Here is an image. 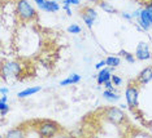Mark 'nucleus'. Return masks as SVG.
<instances>
[{"mask_svg":"<svg viewBox=\"0 0 152 138\" xmlns=\"http://www.w3.org/2000/svg\"><path fill=\"white\" fill-rule=\"evenodd\" d=\"M16 10H17V16L23 22H30V21L37 19L38 17L37 10L33 8V5L27 0H18L16 5Z\"/></svg>","mask_w":152,"mask_h":138,"instance_id":"1","label":"nucleus"},{"mask_svg":"<svg viewBox=\"0 0 152 138\" xmlns=\"http://www.w3.org/2000/svg\"><path fill=\"white\" fill-rule=\"evenodd\" d=\"M58 129H60V126H58L55 121L43 120V121H40V124L38 125L37 132L42 137H53L58 133Z\"/></svg>","mask_w":152,"mask_h":138,"instance_id":"2","label":"nucleus"},{"mask_svg":"<svg viewBox=\"0 0 152 138\" xmlns=\"http://www.w3.org/2000/svg\"><path fill=\"white\" fill-rule=\"evenodd\" d=\"M104 118L112 124L118 125V124H121L125 120V114L117 107H108L104 111Z\"/></svg>","mask_w":152,"mask_h":138,"instance_id":"3","label":"nucleus"},{"mask_svg":"<svg viewBox=\"0 0 152 138\" xmlns=\"http://www.w3.org/2000/svg\"><path fill=\"white\" fill-rule=\"evenodd\" d=\"M20 72H21V65L18 62H7L1 66V74L4 78L18 76Z\"/></svg>","mask_w":152,"mask_h":138,"instance_id":"4","label":"nucleus"},{"mask_svg":"<svg viewBox=\"0 0 152 138\" xmlns=\"http://www.w3.org/2000/svg\"><path fill=\"white\" fill-rule=\"evenodd\" d=\"M138 94H139V89H138V87H135V85H133L131 83H129V85L126 87V91H125V97H126L127 105H129L131 109H134L138 106Z\"/></svg>","mask_w":152,"mask_h":138,"instance_id":"5","label":"nucleus"},{"mask_svg":"<svg viewBox=\"0 0 152 138\" xmlns=\"http://www.w3.org/2000/svg\"><path fill=\"white\" fill-rule=\"evenodd\" d=\"M138 22H139V25L142 26L143 30H148L150 27H152V16L147 8L140 10V14L138 17Z\"/></svg>","mask_w":152,"mask_h":138,"instance_id":"6","label":"nucleus"},{"mask_svg":"<svg viewBox=\"0 0 152 138\" xmlns=\"http://www.w3.org/2000/svg\"><path fill=\"white\" fill-rule=\"evenodd\" d=\"M135 57L137 60L139 61H146V60H150L151 58V52L148 49V45L146 43H139L137 45V50H135Z\"/></svg>","mask_w":152,"mask_h":138,"instance_id":"7","label":"nucleus"},{"mask_svg":"<svg viewBox=\"0 0 152 138\" xmlns=\"http://www.w3.org/2000/svg\"><path fill=\"white\" fill-rule=\"evenodd\" d=\"M151 80H152V67H146L144 70H142L137 78V81L139 83L140 85L147 84V83H150Z\"/></svg>","mask_w":152,"mask_h":138,"instance_id":"8","label":"nucleus"},{"mask_svg":"<svg viewBox=\"0 0 152 138\" xmlns=\"http://www.w3.org/2000/svg\"><path fill=\"white\" fill-rule=\"evenodd\" d=\"M112 68L113 67H110V68H104L103 67L102 70L99 71L98 78H96V81H98L99 85L104 84L107 80H110V78H112Z\"/></svg>","mask_w":152,"mask_h":138,"instance_id":"9","label":"nucleus"},{"mask_svg":"<svg viewBox=\"0 0 152 138\" xmlns=\"http://www.w3.org/2000/svg\"><path fill=\"white\" fill-rule=\"evenodd\" d=\"M39 8L42 10H46V12H57V10H60V5H58L57 1H55V0H46V1L43 3V4L39 5Z\"/></svg>","mask_w":152,"mask_h":138,"instance_id":"10","label":"nucleus"},{"mask_svg":"<svg viewBox=\"0 0 152 138\" xmlns=\"http://www.w3.org/2000/svg\"><path fill=\"white\" fill-rule=\"evenodd\" d=\"M40 87H30V88H26V89H23L22 92H20L18 94H17V97L18 98H26V97H30V96H33V94H35V93L38 92H40Z\"/></svg>","mask_w":152,"mask_h":138,"instance_id":"11","label":"nucleus"},{"mask_svg":"<svg viewBox=\"0 0 152 138\" xmlns=\"http://www.w3.org/2000/svg\"><path fill=\"white\" fill-rule=\"evenodd\" d=\"M81 81V76L78 74H72L65 79V80L60 81V85L61 87H66V85H72V84H77V83Z\"/></svg>","mask_w":152,"mask_h":138,"instance_id":"12","label":"nucleus"},{"mask_svg":"<svg viewBox=\"0 0 152 138\" xmlns=\"http://www.w3.org/2000/svg\"><path fill=\"white\" fill-rule=\"evenodd\" d=\"M103 98L107 99V101L109 102H117L120 99V96L115 93V91H109V89H107V91L103 92Z\"/></svg>","mask_w":152,"mask_h":138,"instance_id":"13","label":"nucleus"},{"mask_svg":"<svg viewBox=\"0 0 152 138\" xmlns=\"http://www.w3.org/2000/svg\"><path fill=\"white\" fill-rule=\"evenodd\" d=\"M81 13H85V14H87L88 17H91L94 21L98 18V13H96V10L94 8H91V6H85V8L81 10Z\"/></svg>","mask_w":152,"mask_h":138,"instance_id":"14","label":"nucleus"},{"mask_svg":"<svg viewBox=\"0 0 152 138\" xmlns=\"http://www.w3.org/2000/svg\"><path fill=\"white\" fill-rule=\"evenodd\" d=\"M98 4H99L100 8L104 10V12H107V13H116V12H117V10H116L115 8H113L112 5H109L107 1H102V0H100Z\"/></svg>","mask_w":152,"mask_h":138,"instance_id":"15","label":"nucleus"},{"mask_svg":"<svg viewBox=\"0 0 152 138\" xmlns=\"http://www.w3.org/2000/svg\"><path fill=\"white\" fill-rule=\"evenodd\" d=\"M107 66H109V67H117L118 65L121 63V60L118 57H113V56H110L107 58Z\"/></svg>","mask_w":152,"mask_h":138,"instance_id":"16","label":"nucleus"},{"mask_svg":"<svg viewBox=\"0 0 152 138\" xmlns=\"http://www.w3.org/2000/svg\"><path fill=\"white\" fill-rule=\"evenodd\" d=\"M118 54L120 56H122L127 62H130V63H134L135 60H137V57L134 56V54H131V53H129V52H126V50H121Z\"/></svg>","mask_w":152,"mask_h":138,"instance_id":"17","label":"nucleus"},{"mask_svg":"<svg viewBox=\"0 0 152 138\" xmlns=\"http://www.w3.org/2000/svg\"><path fill=\"white\" fill-rule=\"evenodd\" d=\"M81 17H82V19L85 21V23H86V25H87V27H90V29H91L92 25H94V22H95V21L92 19L91 17H88L87 14H85V13H81Z\"/></svg>","mask_w":152,"mask_h":138,"instance_id":"18","label":"nucleus"},{"mask_svg":"<svg viewBox=\"0 0 152 138\" xmlns=\"http://www.w3.org/2000/svg\"><path fill=\"white\" fill-rule=\"evenodd\" d=\"M22 136H23V132L20 128H16L8 132V137H22Z\"/></svg>","mask_w":152,"mask_h":138,"instance_id":"19","label":"nucleus"},{"mask_svg":"<svg viewBox=\"0 0 152 138\" xmlns=\"http://www.w3.org/2000/svg\"><path fill=\"white\" fill-rule=\"evenodd\" d=\"M0 111H1V116H5L9 112V105H7V102L0 101Z\"/></svg>","mask_w":152,"mask_h":138,"instance_id":"20","label":"nucleus"},{"mask_svg":"<svg viewBox=\"0 0 152 138\" xmlns=\"http://www.w3.org/2000/svg\"><path fill=\"white\" fill-rule=\"evenodd\" d=\"M81 31H82V29L78 25H75V23H73V25H70L68 27V32H70V34H79Z\"/></svg>","mask_w":152,"mask_h":138,"instance_id":"21","label":"nucleus"},{"mask_svg":"<svg viewBox=\"0 0 152 138\" xmlns=\"http://www.w3.org/2000/svg\"><path fill=\"white\" fill-rule=\"evenodd\" d=\"M110 80H112V83H113L115 85H117V87H120V85L122 84V79H121L120 76H117V75H112Z\"/></svg>","mask_w":152,"mask_h":138,"instance_id":"22","label":"nucleus"},{"mask_svg":"<svg viewBox=\"0 0 152 138\" xmlns=\"http://www.w3.org/2000/svg\"><path fill=\"white\" fill-rule=\"evenodd\" d=\"M103 85H104V87H105L107 89H109V91H115V89H113V85H115V84L112 83V80H107Z\"/></svg>","mask_w":152,"mask_h":138,"instance_id":"23","label":"nucleus"},{"mask_svg":"<svg viewBox=\"0 0 152 138\" xmlns=\"http://www.w3.org/2000/svg\"><path fill=\"white\" fill-rule=\"evenodd\" d=\"M63 3L64 4H69V5H72V4L78 5L79 3H81V0H63Z\"/></svg>","mask_w":152,"mask_h":138,"instance_id":"24","label":"nucleus"},{"mask_svg":"<svg viewBox=\"0 0 152 138\" xmlns=\"http://www.w3.org/2000/svg\"><path fill=\"white\" fill-rule=\"evenodd\" d=\"M105 65H107V61H105V60H103V61H100L99 63L96 65V66H95V68H98V70H102V68L104 67Z\"/></svg>","mask_w":152,"mask_h":138,"instance_id":"25","label":"nucleus"},{"mask_svg":"<svg viewBox=\"0 0 152 138\" xmlns=\"http://www.w3.org/2000/svg\"><path fill=\"white\" fill-rule=\"evenodd\" d=\"M63 8L66 10V14H68V16H72V10H70V8H69V4H64Z\"/></svg>","mask_w":152,"mask_h":138,"instance_id":"26","label":"nucleus"},{"mask_svg":"<svg viewBox=\"0 0 152 138\" xmlns=\"http://www.w3.org/2000/svg\"><path fill=\"white\" fill-rule=\"evenodd\" d=\"M0 92H1V96H7V94H8V93H9V89H7V88H4V87H3L1 89H0Z\"/></svg>","mask_w":152,"mask_h":138,"instance_id":"27","label":"nucleus"},{"mask_svg":"<svg viewBox=\"0 0 152 138\" xmlns=\"http://www.w3.org/2000/svg\"><path fill=\"white\" fill-rule=\"evenodd\" d=\"M122 17H124V18H126V19H131V18H133V16L127 14V13H122Z\"/></svg>","mask_w":152,"mask_h":138,"instance_id":"28","label":"nucleus"},{"mask_svg":"<svg viewBox=\"0 0 152 138\" xmlns=\"http://www.w3.org/2000/svg\"><path fill=\"white\" fill-rule=\"evenodd\" d=\"M7 99H8V97H7V96L4 94V96H1V98H0V101H1V102H7Z\"/></svg>","mask_w":152,"mask_h":138,"instance_id":"29","label":"nucleus"},{"mask_svg":"<svg viewBox=\"0 0 152 138\" xmlns=\"http://www.w3.org/2000/svg\"><path fill=\"white\" fill-rule=\"evenodd\" d=\"M34 1H35V3H37V4H38V5H40V4H43V3H44V1H46V0H34Z\"/></svg>","mask_w":152,"mask_h":138,"instance_id":"30","label":"nucleus"},{"mask_svg":"<svg viewBox=\"0 0 152 138\" xmlns=\"http://www.w3.org/2000/svg\"><path fill=\"white\" fill-rule=\"evenodd\" d=\"M147 9H148V12H150V13H151V16H152V4H151V5H148V6H147Z\"/></svg>","mask_w":152,"mask_h":138,"instance_id":"31","label":"nucleus"},{"mask_svg":"<svg viewBox=\"0 0 152 138\" xmlns=\"http://www.w3.org/2000/svg\"><path fill=\"white\" fill-rule=\"evenodd\" d=\"M90 1H100V0H90Z\"/></svg>","mask_w":152,"mask_h":138,"instance_id":"32","label":"nucleus"}]
</instances>
